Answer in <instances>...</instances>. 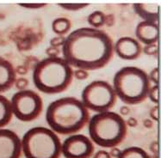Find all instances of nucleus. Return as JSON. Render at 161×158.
Here are the masks:
<instances>
[{
    "mask_svg": "<svg viewBox=\"0 0 161 158\" xmlns=\"http://www.w3.org/2000/svg\"><path fill=\"white\" fill-rule=\"evenodd\" d=\"M134 10L142 21L158 23V5L154 3H137L134 5Z\"/></svg>",
    "mask_w": 161,
    "mask_h": 158,
    "instance_id": "nucleus-14",
    "label": "nucleus"
},
{
    "mask_svg": "<svg viewBox=\"0 0 161 158\" xmlns=\"http://www.w3.org/2000/svg\"><path fill=\"white\" fill-rule=\"evenodd\" d=\"M29 84V82L28 80L25 78H17L16 79V82H15V84L14 85L17 87V89L18 90H23V89H26L27 86Z\"/></svg>",
    "mask_w": 161,
    "mask_h": 158,
    "instance_id": "nucleus-26",
    "label": "nucleus"
},
{
    "mask_svg": "<svg viewBox=\"0 0 161 158\" xmlns=\"http://www.w3.org/2000/svg\"><path fill=\"white\" fill-rule=\"evenodd\" d=\"M18 5L25 9H30V10H37V9H42L43 7L47 5L46 3H18Z\"/></svg>",
    "mask_w": 161,
    "mask_h": 158,
    "instance_id": "nucleus-22",
    "label": "nucleus"
},
{
    "mask_svg": "<svg viewBox=\"0 0 161 158\" xmlns=\"http://www.w3.org/2000/svg\"><path fill=\"white\" fill-rule=\"evenodd\" d=\"M120 113H121V114L120 115L122 116H126L127 114L129 113V108H128L127 106H124V107H122L121 110H120Z\"/></svg>",
    "mask_w": 161,
    "mask_h": 158,
    "instance_id": "nucleus-32",
    "label": "nucleus"
},
{
    "mask_svg": "<svg viewBox=\"0 0 161 158\" xmlns=\"http://www.w3.org/2000/svg\"><path fill=\"white\" fill-rule=\"evenodd\" d=\"M40 92L54 95L64 92L73 79V68L62 57H47L36 63L32 74Z\"/></svg>",
    "mask_w": 161,
    "mask_h": 158,
    "instance_id": "nucleus-3",
    "label": "nucleus"
},
{
    "mask_svg": "<svg viewBox=\"0 0 161 158\" xmlns=\"http://www.w3.org/2000/svg\"><path fill=\"white\" fill-rule=\"evenodd\" d=\"M150 117L152 119H153L155 121H158V106L156 105L154 108H153L150 111Z\"/></svg>",
    "mask_w": 161,
    "mask_h": 158,
    "instance_id": "nucleus-29",
    "label": "nucleus"
},
{
    "mask_svg": "<svg viewBox=\"0 0 161 158\" xmlns=\"http://www.w3.org/2000/svg\"><path fill=\"white\" fill-rule=\"evenodd\" d=\"M17 79V71L13 65L8 60L0 57V93L10 89Z\"/></svg>",
    "mask_w": 161,
    "mask_h": 158,
    "instance_id": "nucleus-13",
    "label": "nucleus"
},
{
    "mask_svg": "<svg viewBox=\"0 0 161 158\" xmlns=\"http://www.w3.org/2000/svg\"><path fill=\"white\" fill-rule=\"evenodd\" d=\"M12 117L10 100L0 95V128L6 126L11 121Z\"/></svg>",
    "mask_w": 161,
    "mask_h": 158,
    "instance_id": "nucleus-15",
    "label": "nucleus"
},
{
    "mask_svg": "<svg viewBox=\"0 0 161 158\" xmlns=\"http://www.w3.org/2000/svg\"><path fill=\"white\" fill-rule=\"evenodd\" d=\"M142 53L149 56H157L158 54V43L146 45L142 47Z\"/></svg>",
    "mask_w": 161,
    "mask_h": 158,
    "instance_id": "nucleus-21",
    "label": "nucleus"
},
{
    "mask_svg": "<svg viewBox=\"0 0 161 158\" xmlns=\"http://www.w3.org/2000/svg\"><path fill=\"white\" fill-rule=\"evenodd\" d=\"M89 138L103 148H112L121 145L128 134L126 120L113 111L97 113L88 122Z\"/></svg>",
    "mask_w": 161,
    "mask_h": 158,
    "instance_id": "nucleus-4",
    "label": "nucleus"
},
{
    "mask_svg": "<svg viewBox=\"0 0 161 158\" xmlns=\"http://www.w3.org/2000/svg\"><path fill=\"white\" fill-rule=\"evenodd\" d=\"M95 147L91 138L84 134H72L61 143V155L65 158H91Z\"/></svg>",
    "mask_w": 161,
    "mask_h": 158,
    "instance_id": "nucleus-9",
    "label": "nucleus"
},
{
    "mask_svg": "<svg viewBox=\"0 0 161 158\" xmlns=\"http://www.w3.org/2000/svg\"><path fill=\"white\" fill-rule=\"evenodd\" d=\"M72 28V23L66 17H58L52 22V30L57 35L65 36L69 33Z\"/></svg>",
    "mask_w": 161,
    "mask_h": 158,
    "instance_id": "nucleus-16",
    "label": "nucleus"
},
{
    "mask_svg": "<svg viewBox=\"0 0 161 158\" xmlns=\"http://www.w3.org/2000/svg\"><path fill=\"white\" fill-rule=\"evenodd\" d=\"M126 124H127V126L135 127V126H136V125H137L138 122H137V120H136V118L131 117V118H129L128 120L126 121Z\"/></svg>",
    "mask_w": 161,
    "mask_h": 158,
    "instance_id": "nucleus-31",
    "label": "nucleus"
},
{
    "mask_svg": "<svg viewBox=\"0 0 161 158\" xmlns=\"http://www.w3.org/2000/svg\"><path fill=\"white\" fill-rule=\"evenodd\" d=\"M66 40V36H59V35H56L55 37H53L50 40V46L53 47H62L63 44L65 42Z\"/></svg>",
    "mask_w": 161,
    "mask_h": 158,
    "instance_id": "nucleus-23",
    "label": "nucleus"
},
{
    "mask_svg": "<svg viewBox=\"0 0 161 158\" xmlns=\"http://www.w3.org/2000/svg\"><path fill=\"white\" fill-rule=\"evenodd\" d=\"M147 98L151 101L153 103H155L158 105V85L154 84L153 86H151V88L148 91Z\"/></svg>",
    "mask_w": 161,
    "mask_h": 158,
    "instance_id": "nucleus-20",
    "label": "nucleus"
},
{
    "mask_svg": "<svg viewBox=\"0 0 161 158\" xmlns=\"http://www.w3.org/2000/svg\"><path fill=\"white\" fill-rule=\"evenodd\" d=\"M47 54L48 55V57H58L59 56V51L58 48L56 47H53V46H50L48 47L46 51Z\"/></svg>",
    "mask_w": 161,
    "mask_h": 158,
    "instance_id": "nucleus-28",
    "label": "nucleus"
},
{
    "mask_svg": "<svg viewBox=\"0 0 161 158\" xmlns=\"http://www.w3.org/2000/svg\"><path fill=\"white\" fill-rule=\"evenodd\" d=\"M113 89L116 97L127 105H136L147 98L151 82L144 70L136 66H125L115 72Z\"/></svg>",
    "mask_w": 161,
    "mask_h": 158,
    "instance_id": "nucleus-5",
    "label": "nucleus"
},
{
    "mask_svg": "<svg viewBox=\"0 0 161 158\" xmlns=\"http://www.w3.org/2000/svg\"><path fill=\"white\" fill-rule=\"evenodd\" d=\"M116 99L111 83L104 80H95L84 88L80 101L89 111L97 113L111 111Z\"/></svg>",
    "mask_w": 161,
    "mask_h": 158,
    "instance_id": "nucleus-7",
    "label": "nucleus"
},
{
    "mask_svg": "<svg viewBox=\"0 0 161 158\" xmlns=\"http://www.w3.org/2000/svg\"><path fill=\"white\" fill-rule=\"evenodd\" d=\"M73 77L79 80H85L88 77V71L81 69L73 70Z\"/></svg>",
    "mask_w": 161,
    "mask_h": 158,
    "instance_id": "nucleus-25",
    "label": "nucleus"
},
{
    "mask_svg": "<svg viewBox=\"0 0 161 158\" xmlns=\"http://www.w3.org/2000/svg\"><path fill=\"white\" fill-rule=\"evenodd\" d=\"M21 155L19 136L12 130L0 128V158H20Z\"/></svg>",
    "mask_w": 161,
    "mask_h": 158,
    "instance_id": "nucleus-10",
    "label": "nucleus"
},
{
    "mask_svg": "<svg viewBox=\"0 0 161 158\" xmlns=\"http://www.w3.org/2000/svg\"><path fill=\"white\" fill-rule=\"evenodd\" d=\"M117 158H151L144 149L138 146H130L121 150Z\"/></svg>",
    "mask_w": 161,
    "mask_h": 158,
    "instance_id": "nucleus-17",
    "label": "nucleus"
},
{
    "mask_svg": "<svg viewBox=\"0 0 161 158\" xmlns=\"http://www.w3.org/2000/svg\"><path fill=\"white\" fill-rule=\"evenodd\" d=\"M60 8L68 11H78V10H83L90 5V3H58Z\"/></svg>",
    "mask_w": 161,
    "mask_h": 158,
    "instance_id": "nucleus-19",
    "label": "nucleus"
},
{
    "mask_svg": "<svg viewBox=\"0 0 161 158\" xmlns=\"http://www.w3.org/2000/svg\"><path fill=\"white\" fill-rule=\"evenodd\" d=\"M62 58L75 69L97 71L108 65L114 55V43L108 34L93 28H79L66 36Z\"/></svg>",
    "mask_w": 161,
    "mask_h": 158,
    "instance_id": "nucleus-1",
    "label": "nucleus"
},
{
    "mask_svg": "<svg viewBox=\"0 0 161 158\" xmlns=\"http://www.w3.org/2000/svg\"><path fill=\"white\" fill-rule=\"evenodd\" d=\"M22 153L25 158H59L61 141L48 127L36 126L28 130L22 138Z\"/></svg>",
    "mask_w": 161,
    "mask_h": 158,
    "instance_id": "nucleus-6",
    "label": "nucleus"
},
{
    "mask_svg": "<svg viewBox=\"0 0 161 158\" xmlns=\"http://www.w3.org/2000/svg\"><path fill=\"white\" fill-rule=\"evenodd\" d=\"M135 39L141 44H156L158 40V25L156 23L142 21L135 28Z\"/></svg>",
    "mask_w": 161,
    "mask_h": 158,
    "instance_id": "nucleus-12",
    "label": "nucleus"
},
{
    "mask_svg": "<svg viewBox=\"0 0 161 158\" xmlns=\"http://www.w3.org/2000/svg\"><path fill=\"white\" fill-rule=\"evenodd\" d=\"M148 78L150 80V82H153L154 84L158 85V68L155 67L152 70L150 73L148 74Z\"/></svg>",
    "mask_w": 161,
    "mask_h": 158,
    "instance_id": "nucleus-24",
    "label": "nucleus"
},
{
    "mask_svg": "<svg viewBox=\"0 0 161 158\" xmlns=\"http://www.w3.org/2000/svg\"><path fill=\"white\" fill-rule=\"evenodd\" d=\"M92 158H112L109 155L108 151H106L104 150H100L94 152L92 155Z\"/></svg>",
    "mask_w": 161,
    "mask_h": 158,
    "instance_id": "nucleus-27",
    "label": "nucleus"
},
{
    "mask_svg": "<svg viewBox=\"0 0 161 158\" xmlns=\"http://www.w3.org/2000/svg\"><path fill=\"white\" fill-rule=\"evenodd\" d=\"M108 153H109L111 157L117 158L120 155V153H121V150L117 148V146L116 147H112V148H110V150L108 151Z\"/></svg>",
    "mask_w": 161,
    "mask_h": 158,
    "instance_id": "nucleus-30",
    "label": "nucleus"
},
{
    "mask_svg": "<svg viewBox=\"0 0 161 158\" xmlns=\"http://www.w3.org/2000/svg\"><path fill=\"white\" fill-rule=\"evenodd\" d=\"M114 53L124 60H135L142 55V46L134 37H121L114 43Z\"/></svg>",
    "mask_w": 161,
    "mask_h": 158,
    "instance_id": "nucleus-11",
    "label": "nucleus"
},
{
    "mask_svg": "<svg viewBox=\"0 0 161 158\" xmlns=\"http://www.w3.org/2000/svg\"><path fill=\"white\" fill-rule=\"evenodd\" d=\"M87 22L91 28L100 29L106 23V16L101 10H95L87 17Z\"/></svg>",
    "mask_w": 161,
    "mask_h": 158,
    "instance_id": "nucleus-18",
    "label": "nucleus"
},
{
    "mask_svg": "<svg viewBox=\"0 0 161 158\" xmlns=\"http://www.w3.org/2000/svg\"><path fill=\"white\" fill-rule=\"evenodd\" d=\"M10 102L12 115L20 121H33L42 113V98L32 89L17 90L13 94Z\"/></svg>",
    "mask_w": 161,
    "mask_h": 158,
    "instance_id": "nucleus-8",
    "label": "nucleus"
},
{
    "mask_svg": "<svg viewBox=\"0 0 161 158\" xmlns=\"http://www.w3.org/2000/svg\"><path fill=\"white\" fill-rule=\"evenodd\" d=\"M90 118V111L76 97H61L47 108V123L52 131L60 135L79 132L88 124Z\"/></svg>",
    "mask_w": 161,
    "mask_h": 158,
    "instance_id": "nucleus-2",
    "label": "nucleus"
}]
</instances>
